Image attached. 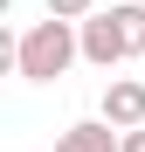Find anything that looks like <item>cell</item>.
<instances>
[{"instance_id": "1", "label": "cell", "mask_w": 145, "mask_h": 152, "mask_svg": "<svg viewBox=\"0 0 145 152\" xmlns=\"http://www.w3.org/2000/svg\"><path fill=\"white\" fill-rule=\"evenodd\" d=\"M76 56H83V35H76V21H62V14L35 21V28L14 42V69L28 76V83H55Z\"/></svg>"}, {"instance_id": "2", "label": "cell", "mask_w": 145, "mask_h": 152, "mask_svg": "<svg viewBox=\"0 0 145 152\" xmlns=\"http://www.w3.org/2000/svg\"><path fill=\"white\" fill-rule=\"evenodd\" d=\"M76 35H83V62H97V69H117V62L131 56V48H125V28H117V14H83Z\"/></svg>"}, {"instance_id": "3", "label": "cell", "mask_w": 145, "mask_h": 152, "mask_svg": "<svg viewBox=\"0 0 145 152\" xmlns=\"http://www.w3.org/2000/svg\"><path fill=\"white\" fill-rule=\"evenodd\" d=\"M104 118L117 124V132H138L145 124V83L138 76H111L104 83Z\"/></svg>"}, {"instance_id": "4", "label": "cell", "mask_w": 145, "mask_h": 152, "mask_svg": "<svg viewBox=\"0 0 145 152\" xmlns=\"http://www.w3.org/2000/svg\"><path fill=\"white\" fill-rule=\"evenodd\" d=\"M117 145H125V132L111 118H83L69 132H55V152H117Z\"/></svg>"}, {"instance_id": "5", "label": "cell", "mask_w": 145, "mask_h": 152, "mask_svg": "<svg viewBox=\"0 0 145 152\" xmlns=\"http://www.w3.org/2000/svg\"><path fill=\"white\" fill-rule=\"evenodd\" d=\"M117 14V28H125V48H131V56H145V7H138V0H125V7H111Z\"/></svg>"}, {"instance_id": "6", "label": "cell", "mask_w": 145, "mask_h": 152, "mask_svg": "<svg viewBox=\"0 0 145 152\" xmlns=\"http://www.w3.org/2000/svg\"><path fill=\"white\" fill-rule=\"evenodd\" d=\"M48 14H62V21H83V14H97V0H42Z\"/></svg>"}, {"instance_id": "7", "label": "cell", "mask_w": 145, "mask_h": 152, "mask_svg": "<svg viewBox=\"0 0 145 152\" xmlns=\"http://www.w3.org/2000/svg\"><path fill=\"white\" fill-rule=\"evenodd\" d=\"M117 152H145V124H138V132H125V145H117Z\"/></svg>"}]
</instances>
